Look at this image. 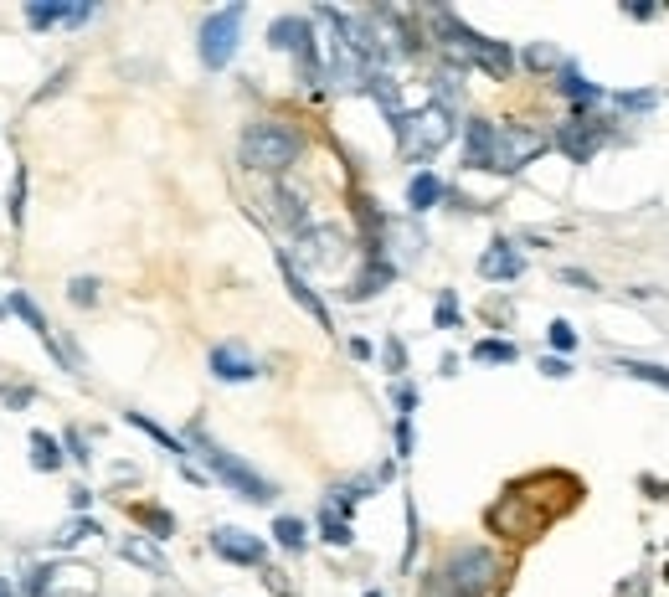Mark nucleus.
Wrapping results in <instances>:
<instances>
[{
    "mask_svg": "<svg viewBox=\"0 0 669 597\" xmlns=\"http://www.w3.org/2000/svg\"><path fill=\"white\" fill-rule=\"evenodd\" d=\"M278 268H284V284H289V294H294V304H304L309 314H314V325L320 330H335V320H330V309H325V299L309 289V278L299 273V263L289 258V253H278Z\"/></svg>",
    "mask_w": 669,
    "mask_h": 597,
    "instance_id": "10",
    "label": "nucleus"
},
{
    "mask_svg": "<svg viewBox=\"0 0 669 597\" xmlns=\"http://www.w3.org/2000/svg\"><path fill=\"white\" fill-rule=\"evenodd\" d=\"M556 88H561V98H572V103H582V109H587V103H603L608 93L603 88H592L582 73H577V67L572 62H561V73H556Z\"/></svg>",
    "mask_w": 669,
    "mask_h": 597,
    "instance_id": "17",
    "label": "nucleus"
},
{
    "mask_svg": "<svg viewBox=\"0 0 669 597\" xmlns=\"http://www.w3.org/2000/svg\"><path fill=\"white\" fill-rule=\"evenodd\" d=\"M520 62H525V67H536V73H551V67L561 73V52H556L551 42H536V47H525V52H520Z\"/></svg>",
    "mask_w": 669,
    "mask_h": 597,
    "instance_id": "25",
    "label": "nucleus"
},
{
    "mask_svg": "<svg viewBox=\"0 0 669 597\" xmlns=\"http://www.w3.org/2000/svg\"><path fill=\"white\" fill-rule=\"evenodd\" d=\"M520 356V350H515V340H479L474 345V361H495V366H510Z\"/></svg>",
    "mask_w": 669,
    "mask_h": 597,
    "instance_id": "24",
    "label": "nucleus"
},
{
    "mask_svg": "<svg viewBox=\"0 0 669 597\" xmlns=\"http://www.w3.org/2000/svg\"><path fill=\"white\" fill-rule=\"evenodd\" d=\"M546 340H551L556 350H567V356H572V350H577V330H572L567 320H551V330H546Z\"/></svg>",
    "mask_w": 669,
    "mask_h": 597,
    "instance_id": "32",
    "label": "nucleus"
},
{
    "mask_svg": "<svg viewBox=\"0 0 669 597\" xmlns=\"http://www.w3.org/2000/svg\"><path fill=\"white\" fill-rule=\"evenodd\" d=\"M93 16V6H67V0H31L26 6V21L47 31V26H83Z\"/></svg>",
    "mask_w": 669,
    "mask_h": 597,
    "instance_id": "13",
    "label": "nucleus"
},
{
    "mask_svg": "<svg viewBox=\"0 0 669 597\" xmlns=\"http://www.w3.org/2000/svg\"><path fill=\"white\" fill-rule=\"evenodd\" d=\"M500 556L495 551H484V546H459L448 556V567H443V592L448 597H495L500 592Z\"/></svg>",
    "mask_w": 669,
    "mask_h": 597,
    "instance_id": "3",
    "label": "nucleus"
},
{
    "mask_svg": "<svg viewBox=\"0 0 669 597\" xmlns=\"http://www.w3.org/2000/svg\"><path fill=\"white\" fill-rule=\"evenodd\" d=\"M119 556L124 561H134V567H145V572H155V577H165L170 572V561L160 556V546H150V541H119Z\"/></svg>",
    "mask_w": 669,
    "mask_h": 597,
    "instance_id": "18",
    "label": "nucleus"
},
{
    "mask_svg": "<svg viewBox=\"0 0 669 597\" xmlns=\"http://www.w3.org/2000/svg\"><path fill=\"white\" fill-rule=\"evenodd\" d=\"M73 505H78V510H88V505H93V489H83V484H78V489H73Z\"/></svg>",
    "mask_w": 669,
    "mask_h": 597,
    "instance_id": "40",
    "label": "nucleus"
},
{
    "mask_svg": "<svg viewBox=\"0 0 669 597\" xmlns=\"http://www.w3.org/2000/svg\"><path fill=\"white\" fill-rule=\"evenodd\" d=\"M381 356H386V371H392V376H402V371H407V345H402V340H386Z\"/></svg>",
    "mask_w": 669,
    "mask_h": 597,
    "instance_id": "34",
    "label": "nucleus"
},
{
    "mask_svg": "<svg viewBox=\"0 0 669 597\" xmlns=\"http://www.w3.org/2000/svg\"><path fill=\"white\" fill-rule=\"evenodd\" d=\"M366 597H386V592H381V587H371V592H366Z\"/></svg>",
    "mask_w": 669,
    "mask_h": 597,
    "instance_id": "43",
    "label": "nucleus"
},
{
    "mask_svg": "<svg viewBox=\"0 0 669 597\" xmlns=\"http://www.w3.org/2000/svg\"><path fill=\"white\" fill-rule=\"evenodd\" d=\"M98 289H103L98 278H88V273H83V278H73V284H67V299H73L78 309H93V304H98Z\"/></svg>",
    "mask_w": 669,
    "mask_h": 597,
    "instance_id": "29",
    "label": "nucleus"
},
{
    "mask_svg": "<svg viewBox=\"0 0 669 597\" xmlns=\"http://www.w3.org/2000/svg\"><path fill=\"white\" fill-rule=\"evenodd\" d=\"M392 402H397V417H412V407H417V392H412L407 381H397V386H392Z\"/></svg>",
    "mask_w": 669,
    "mask_h": 597,
    "instance_id": "35",
    "label": "nucleus"
},
{
    "mask_svg": "<svg viewBox=\"0 0 669 597\" xmlns=\"http://www.w3.org/2000/svg\"><path fill=\"white\" fill-rule=\"evenodd\" d=\"M320 536H325L330 546H350V541H356V536H350V520L335 515L330 505H320Z\"/></svg>",
    "mask_w": 669,
    "mask_h": 597,
    "instance_id": "23",
    "label": "nucleus"
},
{
    "mask_svg": "<svg viewBox=\"0 0 669 597\" xmlns=\"http://www.w3.org/2000/svg\"><path fill=\"white\" fill-rule=\"evenodd\" d=\"M242 165L248 170H263V175H284L294 170V160L304 155V134L284 119H253L242 129Z\"/></svg>",
    "mask_w": 669,
    "mask_h": 597,
    "instance_id": "1",
    "label": "nucleus"
},
{
    "mask_svg": "<svg viewBox=\"0 0 669 597\" xmlns=\"http://www.w3.org/2000/svg\"><path fill=\"white\" fill-rule=\"evenodd\" d=\"M191 443L201 448V459H206V469L211 474H217L227 489H232V495H242V500H248V505H273L278 500V484L273 479H263L248 459H237V453H227L222 443H211L201 428H191Z\"/></svg>",
    "mask_w": 669,
    "mask_h": 597,
    "instance_id": "2",
    "label": "nucleus"
},
{
    "mask_svg": "<svg viewBox=\"0 0 669 597\" xmlns=\"http://www.w3.org/2000/svg\"><path fill=\"white\" fill-rule=\"evenodd\" d=\"M31 469L37 474H57L62 469V448L52 433H31Z\"/></svg>",
    "mask_w": 669,
    "mask_h": 597,
    "instance_id": "20",
    "label": "nucleus"
},
{
    "mask_svg": "<svg viewBox=\"0 0 669 597\" xmlns=\"http://www.w3.org/2000/svg\"><path fill=\"white\" fill-rule=\"evenodd\" d=\"M623 371L633 381H649V386H664L669 392V366H654V361H623Z\"/></svg>",
    "mask_w": 669,
    "mask_h": 597,
    "instance_id": "27",
    "label": "nucleus"
},
{
    "mask_svg": "<svg viewBox=\"0 0 669 597\" xmlns=\"http://www.w3.org/2000/svg\"><path fill=\"white\" fill-rule=\"evenodd\" d=\"M67 448H73V459H78V464H93V453H88V438H83L78 428L67 433Z\"/></svg>",
    "mask_w": 669,
    "mask_h": 597,
    "instance_id": "38",
    "label": "nucleus"
},
{
    "mask_svg": "<svg viewBox=\"0 0 669 597\" xmlns=\"http://www.w3.org/2000/svg\"><path fill=\"white\" fill-rule=\"evenodd\" d=\"M608 103H618V109H633V114H644V109H654V103H659V93H654V88H633V93H608Z\"/></svg>",
    "mask_w": 669,
    "mask_h": 597,
    "instance_id": "28",
    "label": "nucleus"
},
{
    "mask_svg": "<svg viewBox=\"0 0 669 597\" xmlns=\"http://www.w3.org/2000/svg\"><path fill=\"white\" fill-rule=\"evenodd\" d=\"M556 145H561V150H567V160L587 165V160H592V150H597V145H603V124H597V119H572L567 129H561V134H556Z\"/></svg>",
    "mask_w": 669,
    "mask_h": 597,
    "instance_id": "12",
    "label": "nucleus"
},
{
    "mask_svg": "<svg viewBox=\"0 0 669 597\" xmlns=\"http://www.w3.org/2000/svg\"><path fill=\"white\" fill-rule=\"evenodd\" d=\"M273 536H278V546H284V551L299 556V551L309 546V525H304L299 515H278V520H273Z\"/></svg>",
    "mask_w": 669,
    "mask_h": 597,
    "instance_id": "21",
    "label": "nucleus"
},
{
    "mask_svg": "<svg viewBox=\"0 0 669 597\" xmlns=\"http://www.w3.org/2000/svg\"><path fill=\"white\" fill-rule=\"evenodd\" d=\"M397 453L412 459V417H397Z\"/></svg>",
    "mask_w": 669,
    "mask_h": 597,
    "instance_id": "37",
    "label": "nucleus"
},
{
    "mask_svg": "<svg viewBox=\"0 0 669 597\" xmlns=\"http://www.w3.org/2000/svg\"><path fill=\"white\" fill-rule=\"evenodd\" d=\"M242 21H248V6H222V11H211V16L201 21L196 52H201V67H206V73H222V67L237 57Z\"/></svg>",
    "mask_w": 669,
    "mask_h": 597,
    "instance_id": "5",
    "label": "nucleus"
},
{
    "mask_svg": "<svg viewBox=\"0 0 669 597\" xmlns=\"http://www.w3.org/2000/svg\"><path fill=\"white\" fill-rule=\"evenodd\" d=\"M479 273L495 278V284H510V278L525 273V258H520V248H515L510 237H495V242L484 248V258H479Z\"/></svg>",
    "mask_w": 669,
    "mask_h": 597,
    "instance_id": "11",
    "label": "nucleus"
},
{
    "mask_svg": "<svg viewBox=\"0 0 669 597\" xmlns=\"http://www.w3.org/2000/svg\"><path fill=\"white\" fill-rule=\"evenodd\" d=\"M47 597H98V577L88 567H52V592Z\"/></svg>",
    "mask_w": 669,
    "mask_h": 597,
    "instance_id": "15",
    "label": "nucleus"
},
{
    "mask_svg": "<svg viewBox=\"0 0 669 597\" xmlns=\"http://www.w3.org/2000/svg\"><path fill=\"white\" fill-rule=\"evenodd\" d=\"M299 258L309 263V268H335L340 258H345V237L335 232V227H304L299 232Z\"/></svg>",
    "mask_w": 669,
    "mask_h": 597,
    "instance_id": "9",
    "label": "nucleus"
},
{
    "mask_svg": "<svg viewBox=\"0 0 669 597\" xmlns=\"http://www.w3.org/2000/svg\"><path fill=\"white\" fill-rule=\"evenodd\" d=\"M134 520H145L150 531H155V541L175 536V520H170V510H155V505H134Z\"/></svg>",
    "mask_w": 669,
    "mask_h": 597,
    "instance_id": "26",
    "label": "nucleus"
},
{
    "mask_svg": "<svg viewBox=\"0 0 669 597\" xmlns=\"http://www.w3.org/2000/svg\"><path fill=\"white\" fill-rule=\"evenodd\" d=\"M206 366H211V376L217 381H227V386H237V381H253V376H263V366L242 350L237 340H222V345H211V356H206Z\"/></svg>",
    "mask_w": 669,
    "mask_h": 597,
    "instance_id": "8",
    "label": "nucleus"
},
{
    "mask_svg": "<svg viewBox=\"0 0 669 597\" xmlns=\"http://www.w3.org/2000/svg\"><path fill=\"white\" fill-rule=\"evenodd\" d=\"M67 78H73V67H57V78H52V83H47L37 98H52V93H62V88H67Z\"/></svg>",
    "mask_w": 669,
    "mask_h": 597,
    "instance_id": "39",
    "label": "nucleus"
},
{
    "mask_svg": "<svg viewBox=\"0 0 669 597\" xmlns=\"http://www.w3.org/2000/svg\"><path fill=\"white\" fill-rule=\"evenodd\" d=\"M546 145H551V139L541 129H531V124H495V165H489V170L515 175L520 165H531Z\"/></svg>",
    "mask_w": 669,
    "mask_h": 597,
    "instance_id": "6",
    "label": "nucleus"
},
{
    "mask_svg": "<svg viewBox=\"0 0 669 597\" xmlns=\"http://www.w3.org/2000/svg\"><path fill=\"white\" fill-rule=\"evenodd\" d=\"M541 376H551V381H567V376H572V361H561V356H546V361H541Z\"/></svg>",
    "mask_w": 669,
    "mask_h": 597,
    "instance_id": "36",
    "label": "nucleus"
},
{
    "mask_svg": "<svg viewBox=\"0 0 669 597\" xmlns=\"http://www.w3.org/2000/svg\"><path fill=\"white\" fill-rule=\"evenodd\" d=\"M628 16H633V21H654L659 11H654V6H628Z\"/></svg>",
    "mask_w": 669,
    "mask_h": 597,
    "instance_id": "41",
    "label": "nucleus"
},
{
    "mask_svg": "<svg viewBox=\"0 0 669 597\" xmlns=\"http://www.w3.org/2000/svg\"><path fill=\"white\" fill-rule=\"evenodd\" d=\"M0 402H6L11 412H21V407H31V402H37V392H31L26 381H21V386H16V381H6V386H0Z\"/></svg>",
    "mask_w": 669,
    "mask_h": 597,
    "instance_id": "31",
    "label": "nucleus"
},
{
    "mask_svg": "<svg viewBox=\"0 0 669 597\" xmlns=\"http://www.w3.org/2000/svg\"><path fill=\"white\" fill-rule=\"evenodd\" d=\"M211 551L222 561H232V567H263L268 561V541L242 531V525H217V531H211Z\"/></svg>",
    "mask_w": 669,
    "mask_h": 597,
    "instance_id": "7",
    "label": "nucleus"
},
{
    "mask_svg": "<svg viewBox=\"0 0 669 597\" xmlns=\"http://www.w3.org/2000/svg\"><path fill=\"white\" fill-rule=\"evenodd\" d=\"M443 196H448V186L438 181L433 170H417L412 181H407V206H412L417 217H422V212H433V206H438Z\"/></svg>",
    "mask_w": 669,
    "mask_h": 597,
    "instance_id": "16",
    "label": "nucleus"
},
{
    "mask_svg": "<svg viewBox=\"0 0 669 597\" xmlns=\"http://www.w3.org/2000/svg\"><path fill=\"white\" fill-rule=\"evenodd\" d=\"M88 536H98V520L78 515V520H67V525H62V531L52 536V546H57V551H73V546H83Z\"/></svg>",
    "mask_w": 669,
    "mask_h": 597,
    "instance_id": "22",
    "label": "nucleus"
},
{
    "mask_svg": "<svg viewBox=\"0 0 669 597\" xmlns=\"http://www.w3.org/2000/svg\"><path fill=\"white\" fill-rule=\"evenodd\" d=\"M433 320H438V330H453V325H459V299L443 294V299H438V309H433Z\"/></svg>",
    "mask_w": 669,
    "mask_h": 597,
    "instance_id": "33",
    "label": "nucleus"
},
{
    "mask_svg": "<svg viewBox=\"0 0 669 597\" xmlns=\"http://www.w3.org/2000/svg\"><path fill=\"white\" fill-rule=\"evenodd\" d=\"M6 212H11V222H16V227L26 222V165H16V181H11V206H6Z\"/></svg>",
    "mask_w": 669,
    "mask_h": 597,
    "instance_id": "30",
    "label": "nucleus"
},
{
    "mask_svg": "<svg viewBox=\"0 0 669 597\" xmlns=\"http://www.w3.org/2000/svg\"><path fill=\"white\" fill-rule=\"evenodd\" d=\"M453 139V109L448 103H422L397 124V145L407 160H433L443 145Z\"/></svg>",
    "mask_w": 669,
    "mask_h": 597,
    "instance_id": "4",
    "label": "nucleus"
},
{
    "mask_svg": "<svg viewBox=\"0 0 669 597\" xmlns=\"http://www.w3.org/2000/svg\"><path fill=\"white\" fill-rule=\"evenodd\" d=\"M124 423H129V428H139V433H150V438H155L165 453H175V464H186V443H181V438H170L160 423H150L145 412H124Z\"/></svg>",
    "mask_w": 669,
    "mask_h": 597,
    "instance_id": "19",
    "label": "nucleus"
},
{
    "mask_svg": "<svg viewBox=\"0 0 669 597\" xmlns=\"http://www.w3.org/2000/svg\"><path fill=\"white\" fill-rule=\"evenodd\" d=\"M0 597H16V587H11L6 577H0Z\"/></svg>",
    "mask_w": 669,
    "mask_h": 597,
    "instance_id": "42",
    "label": "nucleus"
},
{
    "mask_svg": "<svg viewBox=\"0 0 669 597\" xmlns=\"http://www.w3.org/2000/svg\"><path fill=\"white\" fill-rule=\"evenodd\" d=\"M464 165L469 170H489V165H495V124H489V119H469V129H464Z\"/></svg>",
    "mask_w": 669,
    "mask_h": 597,
    "instance_id": "14",
    "label": "nucleus"
}]
</instances>
